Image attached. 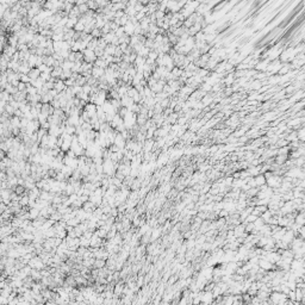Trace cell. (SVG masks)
<instances>
[{
	"label": "cell",
	"instance_id": "obj_2",
	"mask_svg": "<svg viewBox=\"0 0 305 305\" xmlns=\"http://www.w3.org/2000/svg\"><path fill=\"white\" fill-rule=\"evenodd\" d=\"M125 142H126V140H124L123 136H122L120 134L117 132L116 138H114V141H113V144H114L116 147H118L119 149H124V148H125Z\"/></svg>",
	"mask_w": 305,
	"mask_h": 305
},
{
	"label": "cell",
	"instance_id": "obj_13",
	"mask_svg": "<svg viewBox=\"0 0 305 305\" xmlns=\"http://www.w3.org/2000/svg\"><path fill=\"white\" fill-rule=\"evenodd\" d=\"M116 48H117V47H114L113 44H107L106 48H105V50H104V54L110 55V56H113V55H114V51H116Z\"/></svg>",
	"mask_w": 305,
	"mask_h": 305
},
{
	"label": "cell",
	"instance_id": "obj_7",
	"mask_svg": "<svg viewBox=\"0 0 305 305\" xmlns=\"http://www.w3.org/2000/svg\"><path fill=\"white\" fill-rule=\"evenodd\" d=\"M17 53V50H16V48H13V47H11V45H6L5 48H4V56H6V57H8V59H11L14 54Z\"/></svg>",
	"mask_w": 305,
	"mask_h": 305
},
{
	"label": "cell",
	"instance_id": "obj_17",
	"mask_svg": "<svg viewBox=\"0 0 305 305\" xmlns=\"http://www.w3.org/2000/svg\"><path fill=\"white\" fill-rule=\"evenodd\" d=\"M260 266L262 268H265V269H269L271 268V262H268L267 260L262 259V260H260Z\"/></svg>",
	"mask_w": 305,
	"mask_h": 305
},
{
	"label": "cell",
	"instance_id": "obj_10",
	"mask_svg": "<svg viewBox=\"0 0 305 305\" xmlns=\"http://www.w3.org/2000/svg\"><path fill=\"white\" fill-rule=\"evenodd\" d=\"M62 72H63V70H62L61 67H54L53 70H51V73H50V76L54 78V79H60Z\"/></svg>",
	"mask_w": 305,
	"mask_h": 305
},
{
	"label": "cell",
	"instance_id": "obj_15",
	"mask_svg": "<svg viewBox=\"0 0 305 305\" xmlns=\"http://www.w3.org/2000/svg\"><path fill=\"white\" fill-rule=\"evenodd\" d=\"M8 43H10V45H11V47L16 48V47L18 45V36H17V35H12V36H10V38H8Z\"/></svg>",
	"mask_w": 305,
	"mask_h": 305
},
{
	"label": "cell",
	"instance_id": "obj_9",
	"mask_svg": "<svg viewBox=\"0 0 305 305\" xmlns=\"http://www.w3.org/2000/svg\"><path fill=\"white\" fill-rule=\"evenodd\" d=\"M135 102L134 100L131 99V98H129L128 96H124V97H122L120 98V105L123 106V107H126V108H129L131 105H134Z\"/></svg>",
	"mask_w": 305,
	"mask_h": 305
},
{
	"label": "cell",
	"instance_id": "obj_22",
	"mask_svg": "<svg viewBox=\"0 0 305 305\" xmlns=\"http://www.w3.org/2000/svg\"><path fill=\"white\" fill-rule=\"evenodd\" d=\"M114 35H116V37H117V38H119V37H122L123 35H125V32H124V27H123V26H119V27H118V30L114 32Z\"/></svg>",
	"mask_w": 305,
	"mask_h": 305
},
{
	"label": "cell",
	"instance_id": "obj_11",
	"mask_svg": "<svg viewBox=\"0 0 305 305\" xmlns=\"http://www.w3.org/2000/svg\"><path fill=\"white\" fill-rule=\"evenodd\" d=\"M43 59V65L48 66V67H54V63H55V60L53 59V56H42Z\"/></svg>",
	"mask_w": 305,
	"mask_h": 305
},
{
	"label": "cell",
	"instance_id": "obj_3",
	"mask_svg": "<svg viewBox=\"0 0 305 305\" xmlns=\"http://www.w3.org/2000/svg\"><path fill=\"white\" fill-rule=\"evenodd\" d=\"M268 63H269L268 60H260V61L258 62V65L254 67V69H255L258 73H259V72H266Z\"/></svg>",
	"mask_w": 305,
	"mask_h": 305
},
{
	"label": "cell",
	"instance_id": "obj_12",
	"mask_svg": "<svg viewBox=\"0 0 305 305\" xmlns=\"http://www.w3.org/2000/svg\"><path fill=\"white\" fill-rule=\"evenodd\" d=\"M39 75H41V73L38 72L37 68H31V70H30L29 74H27V76L30 78L31 81H32V80H36L37 78H39Z\"/></svg>",
	"mask_w": 305,
	"mask_h": 305
},
{
	"label": "cell",
	"instance_id": "obj_1",
	"mask_svg": "<svg viewBox=\"0 0 305 305\" xmlns=\"http://www.w3.org/2000/svg\"><path fill=\"white\" fill-rule=\"evenodd\" d=\"M82 54H84V62H87V63L94 65V62H96V60H97V56H96L94 51L86 49L85 51H82Z\"/></svg>",
	"mask_w": 305,
	"mask_h": 305
},
{
	"label": "cell",
	"instance_id": "obj_20",
	"mask_svg": "<svg viewBox=\"0 0 305 305\" xmlns=\"http://www.w3.org/2000/svg\"><path fill=\"white\" fill-rule=\"evenodd\" d=\"M81 88H82V92H84V93H85V94H87V96H90V94H91V91H92V87H91V86H90V85H87V84H86V85H84V86H82V87H81Z\"/></svg>",
	"mask_w": 305,
	"mask_h": 305
},
{
	"label": "cell",
	"instance_id": "obj_14",
	"mask_svg": "<svg viewBox=\"0 0 305 305\" xmlns=\"http://www.w3.org/2000/svg\"><path fill=\"white\" fill-rule=\"evenodd\" d=\"M296 134H297V140L299 141V142H304V136H305V129L304 128H301V129H298L297 131H296Z\"/></svg>",
	"mask_w": 305,
	"mask_h": 305
},
{
	"label": "cell",
	"instance_id": "obj_4",
	"mask_svg": "<svg viewBox=\"0 0 305 305\" xmlns=\"http://www.w3.org/2000/svg\"><path fill=\"white\" fill-rule=\"evenodd\" d=\"M105 74V69H102V68H99V67H96V66H93L92 67V70H91V75L94 78V79H100L102 75Z\"/></svg>",
	"mask_w": 305,
	"mask_h": 305
},
{
	"label": "cell",
	"instance_id": "obj_6",
	"mask_svg": "<svg viewBox=\"0 0 305 305\" xmlns=\"http://www.w3.org/2000/svg\"><path fill=\"white\" fill-rule=\"evenodd\" d=\"M54 90H55L57 93H61V92H63V91L66 90V85H65V82H63L62 80L57 79V80L54 82Z\"/></svg>",
	"mask_w": 305,
	"mask_h": 305
},
{
	"label": "cell",
	"instance_id": "obj_21",
	"mask_svg": "<svg viewBox=\"0 0 305 305\" xmlns=\"http://www.w3.org/2000/svg\"><path fill=\"white\" fill-rule=\"evenodd\" d=\"M5 111H6V113L8 114H13L14 113V111H16V108L13 107V106H11L10 104H6V106H5Z\"/></svg>",
	"mask_w": 305,
	"mask_h": 305
},
{
	"label": "cell",
	"instance_id": "obj_19",
	"mask_svg": "<svg viewBox=\"0 0 305 305\" xmlns=\"http://www.w3.org/2000/svg\"><path fill=\"white\" fill-rule=\"evenodd\" d=\"M157 56H159V54H157L155 50H150V51H149V54H148V59H150V60H154V61H156Z\"/></svg>",
	"mask_w": 305,
	"mask_h": 305
},
{
	"label": "cell",
	"instance_id": "obj_8",
	"mask_svg": "<svg viewBox=\"0 0 305 305\" xmlns=\"http://www.w3.org/2000/svg\"><path fill=\"white\" fill-rule=\"evenodd\" d=\"M254 183L256 187H261L263 185H266V178L263 177V174H259L256 177H254Z\"/></svg>",
	"mask_w": 305,
	"mask_h": 305
},
{
	"label": "cell",
	"instance_id": "obj_5",
	"mask_svg": "<svg viewBox=\"0 0 305 305\" xmlns=\"http://www.w3.org/2000/svg\"><path fill=\"white\" fill-rule=\"evenodd\" d=\"M41 113L44 114V116H47V117H49V116H51V114L54 113V108H53V106H51L50 104H42Z\"/></svg>",
	"mask_w": 305,
	"mask_h": 305
},
{
	"label": "cell",
	"instance_id": "obj_18",
	"mask_svg": "<svg viewBox=\"0 0 305 305\" xmlns=\"http://www.w3.org/2000/svg\"><path fill=\"white\" fill-rule=\"evenodd\" d=\"M165 16H166V12H163V11H156L155 12V17H156V20H161V19H163L165 18Z\"/></svg>",
	"mask_w": 305,
	"mask_h": 305
},
{
	"label": "cell",
	"instance_id": "obj_23",
	"mask_svg": "<svg viewBox=\"0 0 305 305\" xmlns=\"http://www.w3.org/2000/svg\"><path fill=\"white\" fill-rule=\"evenodd\" d=\"M2 17H4V12L0 11V22H1V19H2Z\"/></svg>",
	"mask_w": 305,
	"mask_h": 305
},
{
	"label": "cell",
	"instance_id": "obj_16",
	"mask_svg": "<svg viewBox=\"0 0 305 305\" xmlns=\"http://www.w3.org/2000/svg\"><path fill=\"white\" fill-rule=\"evenodd\" d=\"M37 59H38V56H37V55H31V56H30V59L27 60V63H29V66H30V67H36V63H37Z\"/></svg>",
	"mask_w": 305,
	"mask_h": 305
}]
</instances>
